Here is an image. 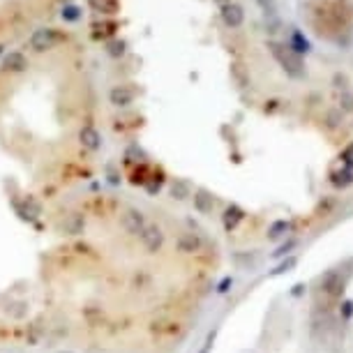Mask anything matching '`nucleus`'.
<instances>
[{
    "label": "nucleus",
    "instance_id": "1",
    "mask_svg": "<svg viewBox=\"0 0 353 353\" xmlns=\"http://www.w3.org/2000/svg\"><path fill=\"white\" fill-rule=\"evenodd\" d=\"M268 49H270V53L277 58V63L284 67V72H286L288 76L300 79V76L305 74L303 60H300V55L296 53V51H291L288 46H284V44H277V42H270Z\"/></svg>",
    "mask_w": 353,
    "mask_h": 353
},
{
    "label": "nucleus",
    "instance_id": "2",
    "mask_svg": "<svg viewBox=\"0 0 353 353\" xmlns=\"http://www.w3.org/2000/svg\"><path fill=\"white\" fill-rule=\"evenodd\" d=\"M55 42H58V35H55V30L51 28H40L33 33V37H30V46L35 51H49L55 46Z\"/></svg>",
    "mask_w": 353,
    "mask_h": 353
},
{
    "label": "nucleus",
    "instance_id": "3",
    "mask_svg": "<svg viewBox=\"0 0 353 353\" xmlns=\"http://www.w3.org/2000/svg\"><path fill=\"white\" fill-rule=\"evenodd\" d=\"M134 90L130 88V85H115L113 90L109 93V100L113 106H127L134 102Z\"/></svg>",
    "mask_w": 353,
    "mask_h": 353
},
{
    "label": "nucleus",
    "instance_id": "4",
    "mask_svg": "<svg viewBox=\"0 0 353 353\" xmlns=\"http://www.w3.org/2000/svg\"><path fill=\"white\" fill-rule=\"evenodd\" d=\"M243 19H245V12H243V7L240 5L229 3V5L222 7V21L229 25V28H238V25L243 23Z\"/></svg>",
    "mask_w": 353,
    "mask_h": 353
},
{
    "label": "nucleus",
    "instance_id": "5",
    "mask_svg": "<svg viewBox=\"0 0 353 353\" xmlns=\"http://www.w3.org/2000/svg\"><path fill=\"white\" fill-rule=\"evenodd\" d=\"M321 288H323L328 296H339L344 291V279L339 273H335V270H330L328 275L323 277V282H321Z\"/></svg>",
    "mask_w": 353,
    "mask_h": 353
},
{
    "label": "nucleus",
    "instance_id": "6",
    "mask_svg": "<svg viewBox=\"0 0 353 353\" xmlns=\"http://www.w3.org/2000/svg\"><path fill=\"white\" fill-rule=\"evenodd\" d=\"M3 65H5L7 72H25L28 70V58L21 51H10L3 60Z\"/></svg>",
    "mask_w": 353,
    "mask_h": 353
},
{
    "label": "nucleus",
    "instance_id": "7",
    "mask_svg": "<svg viewBox=\"0 0 353 353\" xmlns=\"http://www.w3.org/2000/svg\"><path fill=\"white\" fill-rule=\"evenodd\" d=\"M288 49L296 51V53H307L309 51V42L303 37V33L300 30H293V37H291V44H288Z\"/></svg>",
    "mask_w": 353,
    "mask_h": 353
},
{
    "label": "nucleus",
    "instance_id": "8",
    "mask_svg": "<svg viewBox=\"0 0 353 353\" xmlns=\"http://www.w3.org/2000/svg\"><path fill=\"white\" fill-rule=\"evenodd\" d=\"M231 74H233V79L238 81L240 88H245V85L249 83L247 72H245V67H243V65H238V63H236V65H231Z\"/></svg>",
    "mask_w": 353,
    "mask_h": 353
},
{
    "label": "nucleus",
    "instance_id": "9",
    "mask_svg": "<svg viewBox=\"0 0 353 353\" xmlns=\"http://www.w3.org/2000/svg\"><path fill=\"white\" fill-rule=\"evenodd\" d=\"M333 183L337 185V187H346V185L353 183V173H351V171H335V173H333Z\"/></svg>",
    "mask_w": 353,
    "mask_h": 353
},
{
    "label": "nucleus",
    "instance_id": "10",
    "mask_svg": "<svg viewBox=\"0 0 353 353\" xmlns=\"http://www.w3.org/2000/svg\"><path fill=\"white\" fill-rule=\"evenodd\" d=\"M288 229H291V224L284 222V219H279V222H275L273 226L268 229V236H270V238H279V236H284Z\"/></svg>",
    "mask_w": 353,
    "mask_h": 353
},
{
    "label": "nucleus",
    "instance_id": "11",
    "mask_svg": "<svg viewBox=\"0 0 353 353\" xmlns=\"http://www.w3.org/2000/svg\"><path fill=\"white\" fill-rule=\"evenodd\" d=\"M109 53L113 55V58H118V55H123V53H125V42H120V40L109 42Z\"/></svg>",
    "mask_w": 353,
    "mask_h": 353
},
{
    "label": "nucleus",
    "instance_id": "12",
    "mask_svg": "<svg viewBox=\"0 0 353 353\" xmlns=\"http://www.w3.org/2000/svg\"><path fill=\"white\" fill-rule=\"evenodd\" d=\"M79 16H81V10H79V7H74V5H70V7L63 10V19H65V21H76Z\"/></svg>",
    "mask_w": 353,
    "mask_h": 353
},
{
    "label": "nucleus",
    "instance_id": "13",
    "mask_svg": "<svg viewBox=\"0 0 353 353\" xmlns=\"http://www.w3.org/2000/svg\"><path fill=\"white\" fill-rule=\"evenodd\" d=\"M344 162H346V164H348V166H351V169H353V143L348 145L346 150H344Z\"/></svg>",
    "mask_w": 353,
    "mask_h": 353
},
{
    "label": "nucleus",
    "instance_id": "14",
    "mask_svg": "<svg viewBox=\"0 0 353 353\" xmlns=\"http://www.w3.org/2000/svg\"><path fill=\"white\" fill-rule=\"evenodd\" d=\"M351 314H353V303H344L342 305V316L344 318H351Z\"/></svg>",
    "mask_w": 353,
    "mask_h": 353
},
{
    "label": "nucleus",
    "instance_id": "15",
    "mask_svg": "<svg viewBox=\"0 0 353 353\" xmlns=\"http://www.w3.org/2000/svg\"><path fill=\"white\" fill-rule=\"evenodd\" d=\"M335 83H337V88H346V76H335Z\"/></svg>",
    "mask_w": 353,
    "mask_h": 353
},
{
    "label": "nucleus",
    "instance_id": "16",
    "mask_svg": "<svg viewBox=\"0 0 353 353\" xmlns=\"http://www.w3.org/2000/svg\"><path fill=\"white\" fill-rule=\"evenodd\" d=\"M344 109H353V97H346V100H344Z\"/></svg>",
    "mask_w": 353,
    "mask_h": 353
},
{
    "label": "nucleus",
    "instance_id": "17",
    "mask_svg": "<svg viewBox=\"0 0 353 353\" xmlns=\"http://www.w3.org/2000/svg\"><path fill=\"white\" fill-rule=\"evenodd\" d=\"M217 3H219V5H222V7H224V5H229L231 0H217Z\"/></svg>",
    "mask_w": 353,
    "mask_h": 353
},
{
    "label": "nucleus",
    "instance_id": "18",
    "mask_svg": "<svg viewBox=\"0 0 353 353\" xmlns=\"http://www.w3.org/2000/svg\"><path fill=\"white\" fill-rule=\"evenodd\" d=\"M259 3H261V5H263V7H266V5H268V0H259Z\"/></svg>",
    "mask_w": 353,
    "mask_h": 353
},
{
    "label": "nucleus",
    "instance_id": "19",
    "mask_svg": "<svg viewBox=\"0 0 353 353\" xmlns=\"http://www.w3.org/2000/svg\"><path fill=\"white\" fill-rule=\"evenodd\" d=\"M0 53H3V46H0Z\"/></svg>",
    "mask_w": 353,
    "mask_h": 353
}]
</instances>
